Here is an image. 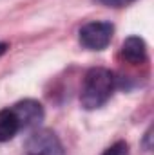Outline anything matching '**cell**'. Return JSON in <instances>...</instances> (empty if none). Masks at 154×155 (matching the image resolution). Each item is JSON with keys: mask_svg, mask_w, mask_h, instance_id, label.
Listing matches in <instances>:
<instances>
[{"mask_svg": "<svg viewBox=\"0 0 154 155\" xmlns=\"http://www.w3.org/2000/svg\"><path fill=\"white\" fill-rule=\"evenodd\" d=\"M102 155H129V144L125 141H116L107 150H103Z\"/></svg>", "mask_w": 154, "mask_h": 155, "instance_id": "52a82bcc", "label": "cell"}, {"mask_svg": "<svg viewBox=\"0 0 154 155\" xmlns=\"http://www.w3.org/2000/svg\"><path fill=\"white\" fill-rule=\"evenodd\" d=\"M18 132H20V124L15 112L11 108H2L0 110V143L11 141Z\"/></svg>", "mask_w": 154, "mask_h": 155, "instance_id": "8992f818", "label": "cell"}, {"mask_svg": "<svg viewBox=\"0 0 154 155\" xmlns=\"http://www.w3.org/2000/svg\"><path fill=\"white\" fill-rule=\"evenodd\" d=\"M11 110L15 112V116L18 119L20 130H33L38 128V124L44 121L45 112L42 103L37 99H22L18 103H15L11 107Z\"/></svg>", "mask_w": 154, "mask_h": 155, "instance_id": "277c9868", "label": "cell"}, {"mask_svg": "<svg viewBox=\"0 0 154 155\" xmlns=\"http://www.w3.org/2000/svg\"><path fill=\"white\" fill-rule=\"evenodd\" d=\"M7 49H9V45H7L5 41H0V56H4V54L7 52Z\"/></svg>", "mask_w": 154, "mask_h": 155, "instance_id": "30bf717a", "label": "cell"}, {"mask_svg": "<svg viewBox=\"0 0 154 155\" xmlns=\"http://www.w3.org/2000/svg\"><path fill=\"white\" fill-rule=\"evenodd\" d=\"M26 155H65L62 141L53 130H35L26 141Z\"/></svg>", "mask_w": 154, "mask_h": 155, "instance_id": "3957f363", "label": "cell"}, {"mask_svg": "<svg viewBox=\"0 0 154 155\" xmlns=\"http://www.w3.org/2000/svg\"><path fill=\"white\" fill-rule=\"evenodd\" d=\"M114 35V25L111 22H89L80 27V45L89 51H103L109 47Z\"/></svg>", "mask_w": 154, "mask_h": 155, "instance_id": "7a4b0ae2", "label": "cell"}, {"mask_svg": "<svg viewBox=\"0 0 154 155\" xmlns=\"http://www.w3.org/2000/svg\"><path fill=\"white\" fill-rule=\"evenodd\" d=\"M98 2H102V4H105L109 7H121V5H127V4H131L134 0H98Z\"/></svg>", "mask_w": 154, "mask_h": 155, "instance_id": "9c48e42d", "label": "cell"}, {"mask_svg": "<svg viewBox=\"0 0 154 155\" xmlns=\"http://www.w3.org/2000/svg\"><path fill=\"white\" fill-rule=\"evenodd\" d=\"M142 144H143V148L147 150V152H151L152 150V126L145 132V135H143V141H142Z\"/></svg>", "mask_w": 154, "mask_h": 155, "instance_id": "ba28073f", "label": "cell"}, {"mask_svg": "<svg viewBox=\"0 0 154 155\" xmlns=\"http://www.w3.org/2000/svg\"><path fill=\"white\" fill-rule=\"evenodd\" d=\"M116 87L114 74L105 67H93L85 72L82 90H80V103L85 110H96L103 107Z\"/></svg>", "mask_w": 154, "mask_h": 155, "instance_id": "6da1fadb", "label": "cell"}, {"mask_svg": "<svg viewBox=\"0 0 154 155\" xmlns=\"http://www.w3.org/2000/svg\"><path fill=\"white\" fill-rule=\"evenodd\" d=\"M120 56L131 63V65H140L147 61V43L145 40L140 36H129L123 40L121 49H120Z\"/></svg>", "mask_w": 154, "mask_h": 155, "instance_id": "5b68a950", "label": "cell"}]
</instances>
